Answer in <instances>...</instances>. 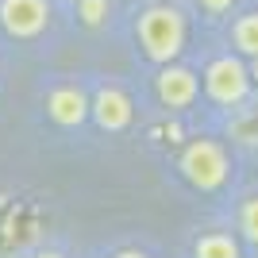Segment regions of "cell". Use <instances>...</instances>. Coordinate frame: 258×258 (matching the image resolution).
<instances>
[{"label": "cell", "instance_id": "cell-1", "mask_svg": "<svg viewBox=\"0 0 258 258\" xmlns=\"http://www.w3.org/2000/svg\"><path fill=\"white\" fill-rule=\"evenodd\" d=\"M135 39H139V50L147 62H154V66L177 62L185 43H189V20L173 4H151L135 20Z\"/></svg>", "mask_w": 258, "mask_h": 258}, {"label": "cell", "instance_id": "cell-2", "mask_svg": "<svg viewBox=\"0 0 258 258\" xmlns=\"http://www.w3.org/2000/svg\"><path fill=\"white\" fill-rule=\"evenodd\" d=\"M177 173L197 193H220L231 181V154L220 139H193L177 154Z\"/></svg>", "mask_w": 258, "mask_h": 258}, {"label": "cell", "instance_id": "cell-3", "mask_svg": "<svg viewBox=\"0 0 258 258\" xmlns=\"http://www.w3.org/2000/svg\"><path fill=\"white\" fill-rule=\"evenodd\" d=\"M250 66L239 58V54H220L205 66V97L212 104L235 112L239 104H247L250 97Z\"/></svg>", "mask_w": 258, "mask_h": 258}, {"label": "cell", "instance_id": "cell-4", "mask_svg": "<svg viewBox=\"0 0 258 258\" xmlns=\"http://www.w3.org/2000/svg\"><path fill=\"white\" fill-rule=\"evenodd\" d=\"M50 0H0V27L8 39L31 43L50 27Z\"/></svg>", "mask_w": 258, "mask_h": 258}, {"label": "cell", "instance_id": "cell-5", "mask_svg": "<svg viewBox=\"0 0 258 258\" xmlns=\"http://www.w3.org/2000/svg\"><path fill=\"white\" fill-rule=\"evenodd\" d=\"M89 119L108 135H119V131H127L135 123V100L119 85H100L89 97Z\"/></svg>", "mask_w": 258, "mask_h": 258}, {"label": "cell", "instance_id": "cell-6", "mask_svg": "<svg viewBox=\"0 0 258 258\" xmlns=\"http://www.w3.org/2000/svg\"><path fill=\"white\" fill-rule=\"evenodd\" d=\"M154 97H158V104L166 112H185L201 97V77L189 66L166 62V66H158V77H154Z\"/></svg>", "mask_w": 258, "mask_h": 258}, {"label": "cell", "instance_id": "cell-7", "mask_svg": "<svg viewBox=\"0 0 258 258\" xmlns=\"http://www.w3.org/2000/svg\"><path fill=\"white\" fill-rule=\"evenodd\" d=\"M46 116H50V123H58V127L74 131L81 127L89 119V93L81 85H54L50 93H46Z\"/></svg>", "mask_w": 258, "mask_h": 258}, {"label": "cell", "instance_id": "cell-8", "mask_svg": "<svg viewBox=\"0 0 258 258\" xmlns=\"http://www.w3.org/2000/svg\"><path fill=\"white\" fill-rule=\"evenodd\" d=\"M193 258H243V243L235 231H205L193 243Z\"/></svg>", "mask_w": 258, "mask_h": 258}, {"label": "cell", "instance_id": "cell-9", "mask_svg": "<svg viewBox=\"0 0 258 258\" xmlns=\"http://www.w3.org/2000/svg\"><path fill=\"white\" fill-rule=\"evenodd\" d=\"M231 50L239 58H254L258 62V12H243L231 23Z\"/></svg>", "mask_w": 258, "mask_h": 258}, {"label": "cell", "instance_id": "cell-10", "mask_svg": "<svg viewBox=\"0 0 258 258\" xmlns=\"http://www.w3.org/2000/svg\"><path fill=\"white\" fill-rule=\"evenodd\" d=\"M235 227L250 247H258V193H247L235 208Z\"/></svg>", "mask_w": 258, "mask_h": 258}, {"label": "cell", "instance_id": "cell-11", "mask_svg": "<svg viewBox=\"0 0 258 258\" xmlns=\"http://www.w3.org/2000/svg\"><path fill=\"white\" fill-rule=\"evenodd\" d=\"M227 135L239 143H258V108H243L231 123H227Z\"/></svg>", "mask_w": 258, "mask_h": 258}, {"label": "cell", "instance_id": "cell-12", "mask_svg": "<svg viewBox=\"0 0 258 258\" xmlns=\"http://www.w3.org/2000/svg\"><path fill=\"white\" fill-rule=\"evenodd\" d=\"M108 16H112L108 0H77V20L85 23V27H100Z\"/></svg>", "mask_w": 258, "mask_h": 258}, {"label": "cell", "instance_id": "cell-13", "mask_svg": "<svg viewBox=\"0 0 258 258\" xmlns=\"http://www.w3.org/2000/svg\"><path fill=\"white\" fill-rule=\"evenodd\" d=\"M231 4H235V0H201V8H205L208 16H224Z\"/></svg>", "mask_w": 258, "mask_h": 258}, {"label": "cell", "instance_id": "cell-14", "mask_svg": "<svg viewBox=\"0 0 258 258\" xmlns=\"http://www.w3.org/2000/svg\"><path fill=\"white\" fill-rule=\"evenodd\" d=\"M31 258H66V254H62V250H35Z\"/></svg>", "mask_w": 258, "mask_h": 258}, {"label": "cell", "instance_id": "cell-15", "mask_svg": "<svg viewBox=\"0 0 258 258\" xmlns=\"http://www.w3.org/2000/svg\"><path fill=\"white\" fill-rule=\"evenodd\" d=\"M116 258H147V254H143V250H119Z\"/></svg>", "mask_w": 258, "mask_h": 258}]
</instances>
